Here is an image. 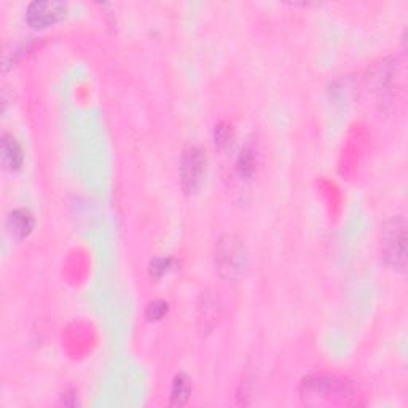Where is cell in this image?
Masks as SVG:
<instances>
[{
  "instance_id": "11",
  "label": "cell",
  "mask_w": 408,
  "mask_h": 408,
  "mask_svg": "<svg viewBox=\"0 0 408 408\" xmlns=\"http://www.w3.org/2000/svg\"><path fill=\"white\" fill-rule=\"evenodd\" d=\"M166 313H168V303L156 300V302L149 304L147 311H145V316H147L149 321H160L164 318V314Z\"/></svg>"
},
{
  "instance_id": "12",
  "label": "cell",
  "mask_w": 408,
  "mask_h": 408,
  "mask_svg": "<svg viewBox=\"0 0 408 408\" xmlns=\"http://www.w3.org/2000/svg\"><path fill=\"white\" fill-rule=\"evenodd\" d=\"M231 139V126L221 123L216 126V145L218 149L227 147Z\"/></svg>"
},
{
  "instance_id": "2",
  "label": "cell",
  "mask_w": 408,
  "mask_h": 408,
  "mask_svg": "<svg viewBox=\"0 0 408 408\" xmlns=\"http://www.w3.org/2000/svg\"><path fill=\"white\" fill-rule=\"evenodd\" d=\"M214 260L218 273L227 279L245 276L249 257L245 242L235 235H223L216 242Z\"/></svg>"
},
{
  "instance_id": "4",
  "label": "cell",
  "mask_w": 408,
  "mask_h": 408,
  "mask_svg": "<svg viewBox=\"0 0 408 408\" xmlns=\"http://www.w3.org/2000/svg\"><path fill=\"white\" fill-rule=\"evenodd\" d=\"M208 174V160L204 150L199 147H188L182 155L180 182L187 194L197 193L203 187Z\"/></svg>"
},
{
  "instance_id": "8",
  "label": "cell",
  "mask_w": 408,
  "mask_h": 408,
  "mask_svg": "<svg viewBox=\"0 0 408 408\" xmlns=\"http://www.w3.org/2000/svg\"><path fill=\"white\" fill-rule=\"evenodd\" d=\"M192 385L185 375H178L174 378L171 389V405H184L190 399Z\"/></svg>"
},
{
  "instance_id": "3",
  "label": "cell",
  "mask_w": 408,
  "mask_h": 408,
  "mask_svg": "<svg viewBox=\"0 0 408 408\" xmlns=\"http://www.w3.org/2000/svg\"><path fill=\"white\" fill-rule=\"evenodd\" d=\"M381 255L394 270L404 271L407 265V225L402 217L386 222L381 231Z\"/></svg>"
},
{
  "instance_id": "9",
  "label": "cell",
  "mask_w": 408,
  "mask_h": 408,
  "mask_svg": "<svg viewBox=\"0 0 408 408\" xmlns=\"http://www.w3.org/2000/svg\"><path fill=\"white\" fill-rule=\"evenodd\" d=\"M236 169L237 173H240L241 178H249L254 173L255 169V156H254V152L252 150H245L240 156V160H237L236 164Z\"/></svg>"
},
{
  "instance_id": "1",
  "label": "cell",
  "mask_w": 408,
  "mask_h": 408,
  "mask_svg": "<svg viewBox=\"0 0 408 408\" xmlns=\"http://www.w3.org/2000/svg\"><path fill=\"white\" fill-rule=\"evenodd\" d=\"M300 392L308 405H351L357 399L351 383L337 376H311L302 383Z\"/></svg>"
},
{
  "instance_id": "10",
  "label": "cell",
  "mask_w": 408,
  "mask_h": 408,
  "mask_svg": "<svg viewBox=\"0 0 408 408\" xmlns=\"http://www.w3.org/2000/svg\"><path fill=\"white\" fill-rule=\"evenodd\" d=\"M173 260L171 259H155L152 260L150 264V275L152 278H161L166 275V273L171 270Z\"/></svg>"
},
{
  "instance_id": "7",
  "label": "cell",
  "mask_w": 408,
  "mask_h": 408,
  "mask_svg": "<svg viewBox=\"0 0 408 408\" xmlns=\"http://www.w3.org/2000/svg\"><path fill=\"white\" fill-rule=\"evenodd\" d=\"M8 230L18 240H24L34 230V217L27 209H16L8 217Z\"/></svg>"
},
{
  "instance_id": "6",
  "label": "cell",
  "mask_w": 408,
  "mask_h": 408,
  "mask_svg": "<svg viewBox=\"0 0 408 408\" xmlns=\"http://www.w3.org/2000/svg\"><path fill=\"white\" fill-rule=\"evenodd\" d=\"M0 150H2V161L10 171H18L23 166V149L13 136L4 134Z\"/></svg>"
},
{
  "instance_id": "5",
  "label": "cell",
  "mask_w": 408,
  "mask_h": 408,
  "mask_svg": "<svg viewBox=\"0 0 408 408\" xmlns=\"http://www.w3.org/2000/svg\"><path fill=\"white\" fill-rule=\"evenodd\" d=\"M67 15V5L56 0H42L29 5L26 20L35 29L48 27L64 20Z\"/></svg>"
}]
</instances>
